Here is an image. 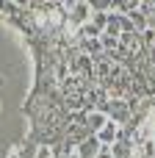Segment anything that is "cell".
<instances>
[{"mask_svg": "<svg viewBox=\"0 0 155 158\" xmlns=\"http://www.w3.org/2000/svg\"><path fill=\"white\" fill-rule=\"evenodd\" d=\"M133 150H136V158H155V117L153 114L139 125Z\"/></svg>", "mask_w": 155, "mask_h": 158, "instance_id": "cell-1", "label": "cell"}, {"mask_svg": "<svg viewBox=\"0 0 155 158\" xmlns=\"http://www.w3.org/2000/svg\"><path fill=\"white\" fill-rule=\"evenodd\" d=\"M100 142H103V144H116V142H119V122L108 119V122L100 128Z\"/></svg>", "mask_w": 155, "mask_h": 158, "instance_id": "cell-2", "label": "cell"}, {"mask_svg": "<svg viewBox=\"0 0 155 158\" xmlns=\"http://www.w3.org/2000/svg\"><path fill=\"white\" fill-rule=\"evenodd\" d=\"M108 111H111V117H114V122H122V119L128 117V106H125L122 100H114V103L108 106Z\"/></svg>", "mask_w": 155, "mask_h": 158, "instance_id": "cell-3", "label": "cell"}, {"mask_svg": "<svg viewBox=\"0 0 155 158\" xmlns=\"http://www.w3.org/2000/svg\"><path fill=\"white\" fill-rule=\"evenodd\" d=\"M111 156H114V158H136V150H133V147H128V144H122V142H116Z\"/></svg>", "mask_w": 155, "mask_h": 158, "instance_id": "cell-4", "label": "cell"}, {"mask_svg": "<svg viewBox=\"0 0 155 158\" xmlns=\"http://www.w3.org/2000/svg\"><path fill=\"white\" fill-rule=\"evenodd\" d=\"M105 122H108V119H105L103 114H92V117H89V125H92V128H97V131H100Z\"/></svg>", "mask_w": 155, "mask_h": 158, "instance_id": "cell-5", "label": "cell"}, {"mask_svg": "<svg viewBox=\"0 0 155 158\" xmlns=\"http://www.w3.org/2000/svg\"><path fill=\"white\" fill-rule=\"evenodd\" d=\"M83 50H86V53L100 50V39H86V42H83Z\"/></svg>", "mask_w": 155, "mask_h": 158, "instance_id": "cell-6", "label": "cell"}, {"mask_svg": "<svg viewBox=\"0 0 155 158\" xmlns=\"http://www.w3.org/2000/svg\"><path fill=\"white\" fill-rule=\"evenodd\" d=\"M147 25H150V28H153V31H155V14H153V17H150V19H147Z\"/></svg>", "mask_w": 155, "mask_h": 158, "instance_id": "cell-7", "label": "cell"}, {"mask_svg": "<svg viewBox=\"0 0 155 158\" xmlns=\"http://www.w3.org/2000/svg\"><path fill=\"white\" fill-rule=\"evenodd\" d=\"M69 158H80V156H78V153H72V156H69Z\"/></svg>", "mask_w": 155, "mask_h": 158, "instance_id": "cell-8", "label": "cell"}, {"mask_svg": "<svg viewBox=\"0 0 155 158\" xmlns=\"http://www.w3.org/2000/svg\"><path fill=\"white\" fill-rule=\"evenodd\" d=\"M153 11H155V0H153Z\"/></svg>", "mask_w": 155, "mask_h": 158, "instance_id": "cell-9", "label": "cell"}]
</instances>
